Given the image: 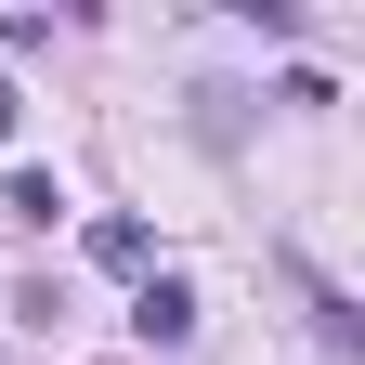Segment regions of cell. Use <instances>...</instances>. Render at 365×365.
Returning <instances> with one entry per match:
<instances>
[{"label":"cell","instance_id":"6da1fadb","mask_svg":"<svg viewBox=\"0 0 365 365\" xmlns=\"http://www.w3.org/2000/svg\"><path fill=\"white\" fill-rule=\"evenodd\" d=\"M130 327H144L157 352H182V339H196V287H182V274H157V287L130 300Z\"/></svg>","mask_w":365,"mask_h":365},{"label":"cell","instance_id":"7a4b0ae2","mask_svg":"<svg viewBox=\"0 0 365 365\" xmlns=\"http://www.w3.org/2000/svg\"><path fill=\"white\" fill-rule=\"evenodd\" d=\"M91 261H105V274H144V261H157V235L118 209V222H91Z\"/></svg>","mask_w":365,"mask_h":365},{"label":"cell","instance_id":"3957f363","mask_svg":"<svg viewBox=\"0 0 365 365\" xmlns=\"http://www.w3.org/2000/svg\"><path fill=\"white\" fill-rule=\"evenodd\" d=\"M0 209H14V222H53V209H66V182H53V170H14V182H0Z\"/></svg>","mask_w":365,"mask_h":365},{"label":"cell","instance_id":"277c9868","mask_svg":"<svg viewBox=\"0 0 365 365\" xmlns=\"http://www.w3.org/2000/svg\"><path fill=\"white\" fill-rule=\"evenodd\" d=\"M0 144H14V78H0Z\"/></svg>","mask_w":365,"mask_h":365}]
</instances>
